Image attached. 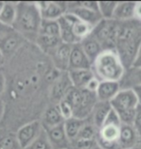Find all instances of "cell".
Segmentation results:
<instances>
[{
    "label": "cell",
    "instance_id": "32",
    "mask_svg": "<svg viewBox=\"0 0 141 149\" xmlns=\"http://www.w3.org/2000/svg\"><path fill=\"white\" fill-rule=\"evenodd\" d=\"M49 147H51V146L49 145V139L47 138L46 131L44 130L41 135L39 136V138L36 139L35 141H33L32 143L25 149H49Z\"/></svg>",
    "mask_w": 141,
    "mask_h": 149
},
{
    "label": "cell",
    "instance_id": "8",
    "mask_svg": "<svg viewBox=\"0 0 141 149\" xmlns=\"http://www.w3.org/2000/svg\"><path fill=\"white\" fill-rule=\"evenodd\" d=\"M43 131L44 128L39 120L29 122L20 127L16 134V139L20 149L27 148L33 141L39 138Z\"/></svg>",
    "mask_w": 141,
    "mask_h": 149
},
{
    "label": "cell",
    "instance_id": "34",
    "mask_svg": "<svg viewBox=\"0 0 141 149\" xmlns=\"http://www.w3.org/2000/svg\"><path fill=\"white\" fill-rule=\"evenodd\" d=\"M133 126L134 128V130L136 131L137 135H138L140 138L141 136V106L140 105L137 106V108H136L135 116H134Z\"/></svg>",
    "mask_w": 141,
    "mask_h": 149
},
{
    "label": "cell",
    "instance_id": "31",
    "mask_svg": "<svg viewBox=\"0 0 141 149\" xmlns=\"http://www.w3.org/2000/svg\"><path fill=\"white\" fill-rule=\"evenodd\" d=\"M0 149H20L16 135L8 134L0 138Z\"/></svg>",
    "mask_w": 141,
    "mask_h": 149
},
{
    "label": "cell",
    "instance_id": "42",
    "mask_svg": "<svg viewBox=\"0 0 141 149\" xmlns=\"http://www.w3.org/2000/svg\"><path fill=\"white\" fill-rule=\"evenodd\" d=\"M4 62H5V57H4V55H3L2 52L0 50V67H2V66H3Z\"/></svg>",
    "mask_w": 141,
    "mask_h": 149
},
{
    "label": "cell",
    "instance_id": "47",
    "mask_svg": "<svg viewBox=\"0 0 141 149\" xmlns=\"http://www.w3.org/2000/svg\"><path fill=\"white\" fill-rule=\"evenodd\" d=\"M67 149H68V148H67Z\"/></svg>",
    "mask_w": 141,
    "mask_h": 149
},
{
    "label": "cell",
    "instance_id": "40",
    "mask_svg": "<svg viewBox=\"0 0 141 149\" xmlns=\"http://www.w3.org/2000/svg\"><path fill=\"white\" fill-rule=\"evenodd\" d=\"M133 90L134 92L137 99V102H138V105L141 106V86H136V87H133Z\"/></svg>",
    "mask_w": 141,
    "mask_h": 149
},
{
    "label": "cell",
    "instance_id": "39",
    "mask_svg": "<svg viewBox=\"0 0 141 149\" xmlns=\"http://www.w3.org/2000/svg\"><path fill=\"white\" fill-rule=\"evenodd\" d=\"M5 85H6V79L4 74L1 70H0V95L3 93V91L5 90Z\"/></svg>",
    "mask_w": 141,
    "mask_h": 149
},
{
    "label": "cell",
    "instance_id": "14",
    "mask_svg": "<svg viewBox=\"0 0 141 149\" xmlns=\"http://www.w3.org/2000/svg\"><path fill=\"white\" fill-rule=\"evenodd\" d=\"M44 131L52 149H70V141L66 136L63 124Z\"/></svg>",
    "mask_w": 141,
    "mask_h": 149
},
{
    "label": "cell",
    "instance_id": "41",
    "mask_svg": "<svg viewBox=\"0 0 141 149\" xmlns=\"http://www.w3.org/2000/svg\"><path fill=\"white\" fill-rule=\"evenodd\" d=\"M4 111H5V104L3 102V100L0 98V120L3 117V114H4Z\"/></svg>",
    "mask_w": 141,
    "mask_h": 149
},
{
    "label": "cell",
    "instance_id": "23",
    "mask_svg": "<svg viewBox=\"0 0 141 149\" xmlns=\"http://www.w3.org/2000/svg\"><path fill=\"white\" fill-rule=\"evenodd\" d=\"M41 123L44 130L50 129V128H53L64 123V119H63L61 113L59 111L58 107L54 106L47 109L43 116Z\"/></svg>",
    "mask_w": 141,
    "mask_h": 149
},
{
    "label": "cell",
    "instance_id": "21",
    "mask_svg": "<svg viewBox=\"0 0 141 149\" xmlns=\"http://www.w3.org/2000/svg\"><path fill=\"white\" fill-rule=\"evenodd\" d=\"M120 85L121 89H133L136 86H141V67H130L126 69Z\"/></svg>",
    "mask_w": 141,
    "mask_h": 149
},
{
    "label": "cell",
    "instance_id": "16",
    "mask_svg": "<svg viewBox=\"0 0 141 149\" xmlns=\"http://www.w3.org/2000/svg\"><path fill=\"white\" fill-rule=\"evenodd\" d=\"M121 90L120 82L117 81H101L96 91V98L100 102L110 103L114 97Z\"/></svg>",
    "mask_w": 141,
    "mask_h": 149
},
{
    "label": "cell",
    "instance_id": "29",
    "mask_svg": "<svg viewBox=\"0 0 141 149\" xmlns=\"http://www.w3.org/2000/svg\"><path fill=\"white\" fill-rule=\"evenodd\" d=\"M38 35H44V36L60 37V28L57 20H47L43 19L41 23L40 31Z\"/></svg>",
    "mask_w": 141,
    "mask_h": 149
},
{
    "label": "cell",
    "instance_id": "2",
    "mask_svg": "<svg viewBox=\"0 0 141 149\" xmlns=\"http://www.w3.org/2000/svg\"><path fill=\"white\" fill-rule=\"evenodd\" d=\"M42 16L37 2L17 3V16L13 24V29L24 38H37L40 31Z\"/></svg>",
    "mask_w": 141,
    "mask_h": 149
},
{
    "label": "cell",
    "instance_id": "4",
    "mask_svg": "<svg viewBox=\"0 0 141 149\" xmlns=\"http://www.w3.org/2000/svg\"><path fill=\"white\" fill-rule=\"evenodd\" d=\"M65 101L70 104L73 109L74 117L79 119H87L90 117L92 109L97 103L95 93L87 91L86 89H77L71 86L65 94Z\"/></svg>",
    "mask_w": 141,
    "mask_h": 149
},
{
    "label": "cell",
    "instance_id": "44",
    "mask_svg": "<svg viewBox=\"0 0 141 149\" xmlns=\"http://www.w3.org/2000/svg\"><path fill=\"white\" fill-rule=\"evenodd\" d=\"M3 5H4V2H0V12H1V10H2Z\"/></svg>",
    "mask_w": 141,
    "mask_h": 149
},
{
    "label": "cell",
    "instance_id": "37",
    "mask_svg": "<svg viewBox=\"0 0 141 149\" xmlns=\"http://www.w3.org/2000/svg\"><path fill=\"white\" fill-rule=\"evenodd\" d=\"M12 30H13V27H10V26H7L0 22V40Z\"/></svg>",
    "mask_w": 141,
    "mask_h": 149
},
{
    "label": "cell",
    "instance_id": "30",
    "mask_svg": "<svg viewBox=\"0 0 141 149\" xmlns=\"http://www.w3.org/2000/svg\"><path fill=\"white\" fill-rule=\"evenodd\" d=\"M117 3L115 1H100L98 2L99 13L103 19H113Z\"/></svg>",
    "mask_w": 141,
    "mask_h": 149
},
{
    "label": "cell",
    "instance_id": "24",
    "mask_svg": "<svg viewBox=\"0 0 141 149\" xmlns=\"http://www.w3.org/2000/svg\"><path fill=\"white\" fill-rule=\"evenodd\" d=\"M84 121H85V119L82 120V119H79L76 117H72L64 121V123H63V125H64V130H65L66 136H67L69 141H70V144L73 141H76V139L77 138V135H78Z\"/></svg>",
    "mask_w": 141,
    "mask_h": 149
},
{
    "label": "cell",
    "instance_id": "45",
    "mask_svg": "<svg viewBox=\"0 0 141 149\" xmlns=\"http://www.w3.org/2000/svg\"><path fill=\"white\" fill-rule=\"evenodd\" d=\"M133 149H141V146L138 144V145H136V146L134 147V148H133Z\"/></svg>",
    "mask_w": 141,
    "mask_h": 149
},
{
    "label": "cell",
    "instance_id": "25",
    "mask_svg": "<svg viewBox=\"0 0 141 149\" xmlns=\"http://www.w3.org/2000/svg\"><path fill=\"white\" fill-rule=\"evenodd\" d=\"M17 16V3L4 2L2 10L0 12V22L13 27Z\"/></svg>",
    "mask_w": 141,
    "mask_h": 149
},
{
    "label": "cell",
    "instance_id": "18",
    "mask_svg": "<svg viewBox=\"0 0 141 149\" xmlns=\"http://www.w3.org/2000/svg\"><path fill=\"white\" fill-rule=\"evenodd\" d=\"M111 109H112L111 106H110V103L97 101V103L95 104L94 108L92 109L91 115H90V119H91L92 123L94 124V126L98 130L100 129L101 125L106 120Z\"/></svg>",
    "mask_w": 141,
    "mask_h": 149
},
{
    "label": "cell",
    "instance_id": "17",
    "mask_svg": "<svg viewBox=\"0 0 141 149\" xmlns=\"http://www.w3.org/2000/svg\"><path fill=\"white\" fill-rule=\"evenodd\" d=\"M73 45L61 43L53 52L50 53L52 60L55 66L59 70L68 71L69 69V59H70L71 49Z\"/></svg>",
    "mask_w": 141,
    "mask_h": 149
},
{
    "label": "cell",
    "instance_id": "22",
    "mask_svg": "<svg viewBox=\"0 0 141 149\" xmlns=\"http://www.w3.org/2000/svg\"><path fill=\"white\" fill-rule=\"evenodd\" d=\"M134 6L135 2H118L114 12L113 19L121 22L134 19Z\"/></svg>",
    "mask_w": 141,
    "mask_h": 149
},
{
    "label": "cell",
    "instance_id": "12",
    "mask_svg": "<svg viewBox=\"0 0 141 149\" xmlns=\"http://www.w3.org/2000/svg\"><path fill=\"white\" fill-rule=\"evenodd\" d=\"M92 63L81 49L79 43L72 46L70 59H69V70H86L91 69Z\"/></svg>",
    "mask_w": 141,
    "mask_h": 149
},
{
    "label": "cell",
    "instance_id": "15",
    "mask_svg": "<svg viewBox=\"0 0 141 149\" xmlns=\"http://www.w3.org/2000/svg\"><path fill=\"white\" fill-rule=\"evenodd\" d=\"M139 136L133 125H121L120 136L118 141L119 149H133L138 145Z\"/></svg>",
    "mask_w": 141,
    "mask_h": 149
},
{
    "label": "cell",
    "instance_id": "13",
    "mask_svg": "<svg viewBox=\"0 0 141 149\" xmlns=\"http://www.w3.org/2000/svg\"><path fill=\"white\" fill-rule=\"evenodd\" d=\"M24 40L25 38L14 29L5 35L0 40V50L2 52L4 57L11 56L23 44Z\"/></svg>",
    "mask_w": 141,
    "mask_h": 149
},
{
    "label": "cell",
    "instance_id": "26",
    "mask_svg": "<svg viewBox=\"0 0 141 149\" xmlns=\"http://www.w3.org/2000/svg\"><path fill=\"white\" fill-rule=\"evenodd\" d=\"M35 41L44 52L49 53H51L62 43L60 37L44 36V35H38Z\"/></svg>",
    "mask_w": 141,
    "mask_h": 149
},
{
    "label": "cell",
    "instance_id": "43",
    "mask_svg": "<svg viewBox=\"0 0 141 149\" xmlns=\"http://www.w3.org/2000/svg\"><path fill=\"white\" fill-rule=\"evenodd\" d=\"M91 149H103V148H101V146H100V145H96V146L95 147H93V148H91Z\"/></svg>",
    "mask_w": 141,
    "mask_h": 149
},
{
    "label": "cell",
    "instance_id": "11",
    "mask_svg": "<svg viewBox=\"0 0 141 149\" xmlns=\"http://www.w3.org/2000/svg\"><path fill=\"white\" fill-rule=\"evenodd\" d=\"M77 19L74 15L70 13H66L64 16H62L57 20L60 28V38H61L62 43L74 45L79 43L74 36L73 33V25L76 22Z\"/></svg>",
    "mask_w": 141,
    "mask_h": 149
},
{
    "label": "cell",
    "instance_id": "38",
    "mask_svg": "<svg viewBox=\"0 0 141 149\" xmlns=\"http://www.w3.org/2000/svg\"><path fill=\"white\" fill-rule=\"evenodd\" d=\"M131 67H141V43L139 45V47H138V50H137L135 59H134V62H133V64Z\"/></svg>",
    "mask_w": 141,
    "mask_h": 149
},
{
    "label": "cell",
    "instance_id": "7",
    "mask_svg": "<svg viewBox=\"0 0 141 149\" xmlns=\"http://www.w3.org/2000/svg\"><path fill=\"white\" fill-rule=\"evenodd\" d=\"M120 22L103 19L93 28L92 35L100 42L103 49H115L119 37Z\"/></svg>",
    "mask_w": 141,
    "mask_h": 149
},
{
    "label": "cell",
    "instance_id": "28",
    "mask_svg": "<svg viewBox=\"0 0 141 149\" xmlns=\"http://www.w3.org/2000/svg\"><path fill=\"white\" fill-rule=\"evenodd\" d=\"M92 31H93V27L91 25L81 22V20H79L78 19L76 20V22H74L73 25L74 36L76 37V39L79 43L83 39L90 36V35L92 34Z\"/></svg>",
    "mask_w": 141,
    "mask_h": 149
},
{
    "label": "cell",
    "instance_id": "5",
    "mask_svg": "<svg viewBox=\"0 0 141 149\" xmlns=\"http://www.w3.org/2000/svg\"><path fill=\"white\" fill-rule=\"evenodd\" d=\"M110 106L117 113L121 124H133L138 102L133 89H121L110 101Z\"/></svg>",
    "mask_w": 141,
    "mask_h": 149
},
{
    "label": "cell",
    "instance_id": "46",
    "mask_svg": "<svg viewBox=\"0 0 141 149\" xmlns=\"http://www.w3.org/2000/svg\"><path fill=\"white\" fill-rule=\"evenodd\" d=\"M138 144H139L140 146H141V136H140V138H139V142H138Z\"/></svg>",
    "mask_w": 141,
    "mask_h": 149
},
{
    "label": "cell",
    "instance_id": "10",
    "mask_svg": "<svg viewBox=\"0 0 141 149\" xmlns=\"http://www.w3.org/2000/svg\"><path fill=\"white\" fill-rule=\"evenodd\" d=\"M42 19L47 20H58L67 13V2H37Z\"/></svg>",
    "mask_w": 141,
    "mask_h": 149
},
{
    "label": "cell",
    "instance_id": "1",
    "mask_svg": "<svg viewBox=\"0 0 141 149\" xmlns=\"http://www.w3.org/2000/svg\"><path fill=\"white\" fill-rule=\"evenodd\" d=\"M141 43V22L135 19L120 22L115 50L126 69L133 66Z\"/></svg>",
    "mask_w": 141,
    "mask_h": 149
},
{
    "label": "cell",
    "instance_id": "35",
    "mask_svg": "<svg viewBox=\"0 0 141 149\" xmlns=\"http://www.w3.org/2000/svg\"><path fill=\"white\" fill-rule=\"evenodd\" d=\"M100 82H101L100 80H99L97 77H94L88 83H87L85 89L87 91L91 92V93H95L96 94V91H97L99 85H100Z\"/></svg>",
    "mask_w": 141,
    "mask_h": 149
},
{
    "label": "cell",
    "instance_id": "20",
    "mask_svg": "<svg viewBox=\"0 0 141 149\" xmlns=\"http://www.w3.org/2000/svg\"><path fill=\"white\" fill-rule=\"evenodd\" d=\"M79 44L81 46L82 50L84 52V53L86 54L87 57H88L91 63H93L95 61V59L104 50L103 47L100 44V42L93 36L92 34L87 38L83 39Z\"/></svg>",
    "mask_w": 141,
    "mask_h": 149
},
{
    "label": "cell",
    "instance_id": "3",
    "mask_svg": "<svg viewBox=\"0 0 141 149\" xmlns=\"http://www.w3.org/2000/svg\"><path fill=\"white\" fill-rule=\"evenodd\" d=\"M91 70L100 81L120 82L126 68L115 49H106L95 59Z\"/></svg>",
    "mask_w": 141,
    "mask_h": 149
},
{
    "label": "cell",
    "instance_id": "6",
    "mask_svg": "<svg viewBox=\"0 0 141 149\" xmlns=\"http://www.w3.org/2000/svg\"><path fill=\"white\" fill-rule=\"evenodd\" d=\"M121 125L117 113L111 109L106 120L98 130V144L103 149H119L118 141Z\"/></svg>",
    "mask_w": 141,
    "mask_h": 149
},
{
    "label": "cell",
    "instance_id": "9",
    "mask_svg": "<svg viewBox=\"0 0 141 149\" xmlns=\"http://www.w3.org/2000/svg\"><path fill=\"white\" fill-rule=\"evenodd\" d=\"M67 13L74 15L76 19L91 25L93 28L101 20H103V17H101L99 11L84 7L81 4V2H67Z\"/></svg>",
    "mask_w": 141,
    "mask_h": 149
},
{
    "label": "cell",
    "instance_id": "19",
    "mask_svg": "<svg viewBox=\"0 0 141 149\" xmlns=\"http://www.w3.org/2000/svg\"><path fill=\"white\" fill-rule=\"evenodd\" d=\"M67 72L72 86L77 89H85L87 83L95 77L91 69L69 70Z\"/></svg>",
    "mask_w": 141,
    "mask_h": 149
},
{
    "label": "cell",
    "instance_id": "36",
    "mask_svg": "<svg viewBox=\"0 0 141 149\" xmlns=\"http://www.w3.org/2000/svg\"><path fill=\"white\" fill-rule=\"evenodd\" d=\"M133 19L137 20V22H141V1L135 2V6H134V17Z\"/></svg>",
    "mask_w": 141,
    "mask_h": 149
},
{
    "label": "cell",
    "instance_id": "27",
    "mask_svg": "<svg viewBox=\"0 0 141 149\" xmlns=\"http://www.w3.org/2000/svg\"><path fill=\"white\" fill-rule=\"evenodd\" d=\"M90 118V117H89ZM85 119L81 129H80L76 139H84V141H92V139H97L98 136V129L92 123L91 119Z\"/></svg>",
    "mask_w": 141,
    "mask_h": 149
},
{
    "label": "cell",
    "instance_id": "33",
    "mask_svg": "<svg viewBox=\"0 0 141 149\" xmlns=\"http://www.w3.org/2000/svg\"><path fill=\"white\" fill-rule=\"evenodd\" d=\"M57 107H58V109H59L60 113H61L64 121L67 120V119H70L72 117H74L73 109H72V107L70 106V104H69L67 101L62 99L61 101H59Z\"/></svg>",
    "mask_w": 141,
    "mask_h": 149
}]
</instances>
